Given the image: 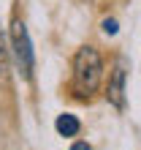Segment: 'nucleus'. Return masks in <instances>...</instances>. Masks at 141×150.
<instances>
[{
  "instance_id": "1",
  "label": "nucleus",
  "mask_w": 141,
  "mask_h": 150,
  "mask_svg": "<svg viewBox=\"0 0 141 150\" xmlns=\"http://www.w3.org/2000/svg\"><path fill=\"white\" fill-rule=\"evenodd\" d=\"M103 79V60L101 52L95 47H82L73 57V82H70V90H73L76 98H92L101 87Z\"/></svg>"
},
{
  "instance_id": "2",
  "label": "nucleus",
  "mask_w": 141,
  "mask_h": 150,
  "mask_svg": "<svg viewBox=\"0 0 141 150\" xmlns=\"http://www.w3.org/2000/svg\"><path fill=\"white\" fill-rule=\"evenodd\" d=\"M11 55H14V66L19 76L24 82L33 79V68H35V55H33V41H30V33H27V25H24L19 16L11 22Z\"/></svg>"
},
{
  "instance_id": "3",
  "label": "nucleus",
  "mask_w": 141,
  "mask_h": 150,
  "mask_svg": "<svg viewBox=\"0 0 141 150\" xmlns=\"http://www.w3.org/2000/svg\"><path fill=\"white\" fill-rule=\"evenodd\" d=\"M125 82H128V63L119 57L114 63V68H111L109 87H106V101L114 109H125Z\"/></svg>"
},
{
  "instance_id": "4",
  "label": "nucleus",
  "mask_w": 141,
  "mask_h": 150,
  "mask_svg": "<svg viewBox=\"0 0 141 150\" xmlns=\"http://www.w3.org/2000/svg\"><path fill=\"white\" fill-rule=\"evenodd\" d=\"M54 131L60 137H76L79 131H82V123H79L76 115L63 112V115H57V120H54Z\"/></svg>"
},
{
  "instance_id": "5",
  "label": "nucleus",
  "mask_w": 141,
  "mask_h": 150,
  "mask_svg": "<svg viewBox=\"0 0 141 150\" xmlns=\"http://www.w3.org/2000/svg\"><path fill=\"white\" fill-rule=\"evenodd\" d=\"M8 79V47H6V33L0 28V82Z\"/></svg>"
},
{
  "instance_id": "6",
  "label": "nucleus",
  "mask_w": 141,
  "mask_h": 150,
  "mask_svg": "<svg viewBox=\"0 0 141 150\" xmlns=\"http://www.w3.org/2000/svg\"><path fill=\"white\" fill-rule=\"evenodd\" d=\"M101 30L106 33V36H117V30H119V25H117V19H103V25H101Z\"/></svg>"
},
{
  "instance_id": "7",
  "label": "nucleus",
  "mask_w": 141,
  "mask_h": 150,
  "mask_svg": "<svg viewBox=\"0 0 141 150\" xmlns=\"http://www.w3.org/2000/svg\"><path fill=\"white\" fill-rule=\"evenodd\" d=\"M70 150H92V147L87 145V142H73V145H70Z\"/></svg>"
}]
</instances>
